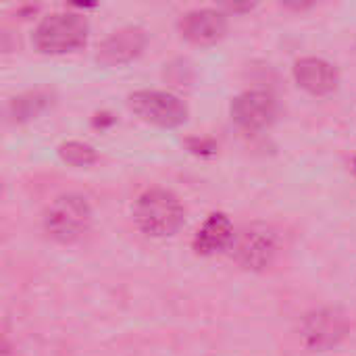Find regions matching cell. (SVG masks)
Masks as SVG:
<instances>
[{"label":"cell","instance_id":"cell-10","mask_svg":"<svg viewBox=\"0 0 356 356\" xmlns=\"http://www.w3.org/2000/svg\"><path fill=\"white\" fill-rule=\"evenodd\" d=\"M294 79H296L298 88H302L305 92H309L313 96H327V94L336 92V88L340 83L336 67L332 63H327L323 58H315V56L296 60Z\"/></svg>","mask_w":356,"mask_h":356},{"label":"cell","instance_id":"cell-1","mask_svg":"<svg viewBox=\"0 0 356 356\" xmlns=\"http://www.w3.org/2000/svg\"><path fill=\"white\" fill-rule=\"evenodd\" d=\"M134 221L146 236L169 238L184 227L186 209L173 192L154 188L136 200Z\"/></svg>","mask_w":356,"mask_h":356},{"label":"cell","instance_id":"cell-3","mask_svg":"<svg viewBox=\"0 0 356 356\" xmlns=\"http://www.w3.org/2000/svg\"><path fill=\"white\" fill-rule=\"evenodd\" d=\"M92 225V209L86 198L77 194H65L56 198L44 215L46 234L60 242L73 244L88 234Z\"/></svg>","mask_w":356,"mask_h":356},{"label":"cell","instance_id":"cell-11","mask_svg":"<svg viewBox=\"0 0 356 356\" xmlns=\"http://www.w3.org/2000/svg\"><path fill=\"white\" fill-rule=\"evenodd\" d=\"M234 238H236V232H234L229 217L223 213H213L207 217V221L196 232L194 250L202 257H211V254H217V252L229 248Z\"/></svg>","mask_w":356,"mask_h":356},{"label":"cell","instance_id":"cell-12","mask_svg":"<svg viewBox=\"0 0 356 356\" xmlns=\"http://www.w3.org/2000/svg\"><path fill=\"white\" fill-rule=\"evenodd\" d=\"M50 106V96L46 92H27L8 102V117L13 123H23L38 117Z\"/></svg>","mask_w":356,"mask_h":356},{"label":"cell","instance_id":"cell-14","mask_svg":"<svg viewBox=\"0 0 356 356\" xmlns=\"http://www.w3.org/2000/svg\"><path fill=\"white\" fill-rule=\"evenodd\" d=\"M355 173H356V161H355Z\"/></svg>","mask_w":356,"mask_h":356},{"label":"cell","instance_id":"cell-6","mask_svg":"<svg viewBox=\"0 0 356 356\" xmlns=\"http://www.w3.org/2000/svg\"><path fill=\"white\" fill-rule=\"evenodd\" d=\"M232 119L244 131H263L267 129L277 115V102L269 92H244L232 102Z\"/></svg>","mask_w":356,"mask_h":356},{"label":"cell","instance_id":"cell-2","mask_svg":"<svg viewBox=\"0 0 356 356\" xmlns=\"http://www.w3.org/2000/svg\"><path fill=\"white\" fill-rule=\"evenodd\" d=\"M88 21L77 13H54L33 31V46L44 54L73 52L88 42Z\"/></svg>","mask_w":356,"mask_h":356},{"label":"cell","instance_id":"cell-8","mask_svg":"<svg viewBox=\"0 0 356 356\" xmlns=\"http://www.w3.org/2000/svg\"><path fill=\"white\" fill-rule=\"evenodd\" d=\"M227 17L221 10L215 8H196L186 13L179 19V31L181 35L198 46H211L225 38L227 33Z\"/></svg>","mask_w":356,"mask_h":356},{"label":"cell","instance_id":"cell-4","mask_svg":"<svg viewBox=\"0 0 356 356\" xmlns=\"http://www.w3.org/2000/svg\"><path fill=\"white\" fill-rule=\"evenodd\" d=\"M280 252V236L267 223H250L236 232L232 242L234 261L248 271H263L273 265Z\"/></svg>","mask_w":356,"mask_h":356},{"label":"cell","instance_id":"cell-5","mask_svg":"<svg viewBox=\"0 0 356 356\" xmlns=\"http://www.w3.org/2000/svg\"><path fill=\"white\" fill-rule=\"evenodd\" d=\"M129 108L142 121L173 129L188 121V106L175 94L161 90H140L129 96Z\"/></svg>","mask_w":356,"mask_h":356},{"label":"cell","instance_id":"cell-13","mask_svg":"<svg viewBox=\"0 0 356 356\" xmlns=\"http://www.w3.org/2000/svg\"><path fill=\"white\" fill-rule=\"evenodd\" d=\"M58 156L71 167H90L98 161L96 150L86 142H65L58 146Z\"/></svg>","mask_w":356,"mask_h":356},{"label":"cell","instance_id":"cell-9","mask_svg":"<svg viewBox=\"0 0 356 356\" xmlns=\"http://www.w3.org/2000/svg\"><path fill=\"white\" fill-rule=\"evenodd\" d=\"M348 332L346 317L336 309H323L307 319L305 336L307 344L315 350H330L338 346Z\"/></svg>","mask_w":356,"mask_h":356},{"label":"cell","instance_id":"cell-7","mask_svg":"<svg viewBox=\"0 0 356 356\" xmlns=\"http://www.w3.org/2000/svg\"><path fill=\"white\" fill-rule=\"evenodd\" d=\"M146 31L140 27H123L113 31L98 44L96 60L104 67H119L136 60L146 48Z\"/></svg>","mask_w":356,"mask_h":356}]
</instances>
